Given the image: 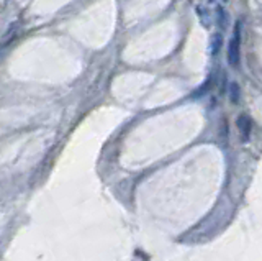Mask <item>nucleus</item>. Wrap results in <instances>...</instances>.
Wrapping results in <instances>:
<instances>
[{
    "label": "nucleus",
    "instance_id": "obj_1",
    "mask_svg": "<svg viewBox=\"0 0 262 261\" xmlns=\"http://www.w3.org/2000/svg\"><path fill=\"white\" fill-rule=\"evenodd\" d=\"M241 32H242V22L237 20L235 28H233V36L228 43V64L231 67H237L239 66V59H241Z\"/></svg>",
    "mask_w": 262,
    "mask_h": 261
},
{
    "label": "nucleus",
    "instance_id": "obj_2",
    "mask_svg": "<svg viewBox=\"0 0 262 261\" xmlns=\"http://www.w3.org/2000/svg\"><path fill=\"white\" fill-rule=\"evenodd\" d=\"M236 125H237V131H239L241 141L247 143V141H249V138H251V133H252L251 118L247 117L246 113H241V115L237 117V120H236Z\"/></svg>",
    "mask_w": 262,
    "mask_h": 261
},
{
    "label": "nucleus",
    "instance_id": "obj_3",
    "mask_svg": "<svg viewBox=\"0 0 262 261\" xmlns=\"http://www.w3.org/2000/svg\"><path fill=\"white\" fill-rule=\"evenodd\" d=\"M221 46H223L221 33H213L211 34V39H210V53H211V56H216V54L220 53Z\"/></svg>",
    "mask_w": 262,
    "mask_h": 261
},
{
    "label": "nucleus",
    "instance_id": "obj_4",
    "mask_svg": "<svg viewBox=\"0 0 262 261\" xmlns=\"http://www.w3.org/2000/svg\"><path fill=\"white\" fill-rule=\"evenodd\" d=\"M230 100L231 103H235V105H237V103L241 102V86L237 82L230 84Z\"/></svg>",
    "mask_w": 262,
    "mask_h": 261
},
{
    "label": "nucleus",
    "instance_id": "obj_5",
    "mask_svg": "<svg viewBox=\"0 0 262 261\" xmlns=\"http://www.w3.org/2000/svg\"><path fill=\"white\" fill-rule=\"evenodd\" d=\"M216 17H218V27L226 28L228 27V20H230V15L226 13V10L223 7H218L216 8Z\"/></svg>",
    "mask_w": 262,
    "mask_h": 261
},
{
    "label": "nucleus",
    "instance_id": "obj_6",
    "mask_svg": "<svg viewBox=\"0 0 262 261\" xmlns=\"http://www.w3.org/2000/svg\"><path fill=\"white\" fill-rule=\"evenodd\" d=\"M197 13L200 15V18H202V23L205 25V27H208V22H210V15H208V12L205 10V7H202V5H198L197 7Z\"/></svg>",
    "mask_w": 262,
    "mask_h": 261
},
{
    "label": "nucleus",
    "instance_id": "obj_7",
    "mask_svg": "<svg viewBox=\"0 0 262 261\" xmlns=\"http://www.w3.org/2000/svg\"><path fill=\"white\" fill-rule=\"evenodd\" d=\"M210 2H215V0H210Z\"/></svg>",
    "mask_w": 262,
    "mask_h": 261
},
{
    "label": "nucleus",
    "instance_id": "obj_8",
    "mask_svg": "<svg viewBox=\"0 0 262 261\" xmlns=\"http://www.w3.org/2000/svg\"><path fill=\"white\" fill-rule=\"evenodd\" d=\"M223 2H228V0H223Z\"/></svg>",
    "mask_w": 262,
    "mask_h": 261
}]
</instances>
